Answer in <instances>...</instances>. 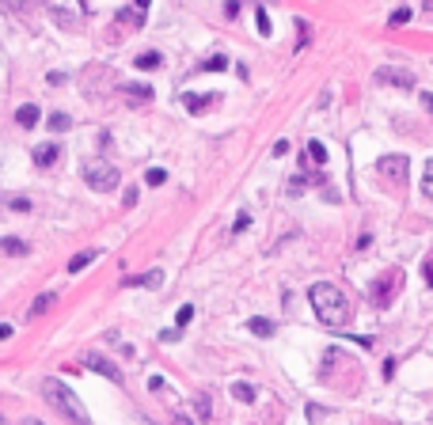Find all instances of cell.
Wrapping results in <instances>:
<instances>
[{"mask_svg": "<svg viewBox=\"0 0 433 425\" xmlns=\"http://www.w3.org/2000/svg\"><path fill=\"white\" fill-rule=\"evenodd\" d=\"M247 224H251V213H239L236 220H232V232H244Z\"/></svg>", "mask_w": 433, "mask_h": 425, "instance_id": "30", "label": "cell"}, {"mask_svg": "<svg viewBox=\"0 0 433 425\" xmlns=\"http://www.w3.org/2000/svg\"><path fill=\"white\" fill-rule=\"evenodd\" d=\"M133 65H137V69H144V72H152V69H160V65H164V58H160V53H141V58L137 61H133Z\"/></svg>", "mask_w": 433, "mask_h": 425, "instance_id": "19", "label": "cell"}, {"mask_svg": "<svg viewBox=\"0 0 433 425\" xmlns=\"http://www.w3.org/2000/svg\"><path fill=\"white\" fill-rule=\"evenodd\" d=\"M141 425H156V422H148V418H141Z\"/></svg>", "mask_w": 433, "mask_h": 425, "instance_id": "40", "label": "cell"}, {"mask_svg": "<svg viewBox=\"0 0 433 425\" xmlns=\"http://www.w3.org/2000/svg\"><path fill=\"white\" fill-rule=\"evenodd\" d=\"M407 171H411L407 156H384V159H380V175H384V179H396V182H403V179H407Z\"/></svg>", "mask_w": 433, "mask_h": 425, "instance_id": "6", "label": "cell"}, {"mask_svg": "<svg viewBox=\"0 0 433 425\" xmlns=\"http://www.w3.org/2000/svg\"><path fill=\"white\" fill-rule=\"evenodd\" d=\"M19 425H46V422H38V418H27V422H19Z\"/></svg>", "mask_w": 433, "mask_h": 425, "instance_id": "39", "label": "cell"}, {"mask_svg": "<svg viewBox=\"0 0 433 425\" xmlns=\"http://www.w3.org/2000/svg\"><path fill=\"white\" fill-rule=\"evenodd\" d=\"M46 125H50L53 133H65L72 122H69V114H61V110H58V114H50V122H46Z\"/></svg>", "mask_w": 433, "mask_h": 425, "instance_id": "21", "label": "cell"}, {"mask_svg": "<svg viewBox=\"0 0 433 425\" xmlns=\"http://www.w3.org/2000/svg\"><path fill=\"white\" fill-rule=\"evenodd\" d=\"M376 84H391V87H403V92H414V76L407 69H376Z\"/></svg>", "mask_w": 433, "mask_h": 425, "instance_id": "5", "label": "cell"}, {"mask_svg": "<svg viewBox=\"0 0 433 425\" xmlns=\"http://www.w3.org/2000/svg\"><path fill=\"white\" fill-rule=\"evenodd\" d=\"M8 209H15V213H31V202H27V198H12V202H8Z\"/></svg>", "mask_w": 433, "mask_h": 425, "instance_id": "28", "label": "cell"}, {"mask_svg": "<svg viewBox=\"0 0 433 425\" xmlns=\"http://www.w3.org/2000/svg\"><path fill=\"white\" fill-rule=\"evenodd\" d=\"M255 27H259V35H274V31H270V15H266V8H255Z\"/></svg>", "mask_w": 433, "mask_h": 425, "instance_id": "20", "label": "cell"}, {"mask_svg": "<svg viewBox=\"0 0 433 425\" xmlns=\"http://www.w3.org/2000/svg\"><path fill=\"white\" fill-rule=\"evenodd\" d=\"M422 107H426L430 114H433V92H422Z\"/></svg>", "mask_w": 433, "mask_h": 425, "instance_id": "34", "label": "cell"}, {"mask_svg": "<svg viewBox=\"0 0 433 425\" xmlns=\"http://www.w3.org/2000/svg\"><path fill=\"white\" fill-rule=\"evenodd\" d=\"M247 331L259 334V338H270V334H274V323H270V319H247Z\"/></svg>", "mask_w": 433, "mask_h": 425, "instance_id": "15", "label": "cell"}, {"mask_svg": "<svg viewBox=\"0 0 433 425\" xmlns=\"http://www.w3.org/2000/svg\"><path fill=\"white\" fill-rule=\"evenodd\" d=\"M122 285H130V288H160L164 285V270H148V274H137V277H122Z\"/></svg>", "mask_w": 433, "mask_h": 425, "instance_id": "7", "label": "cell"}, {"mask_svg": "<svg viewBox=\"0 0 433 425\" xmlns=\"http://www.w3.org/2000/svg\"><path fill=\"white\" fill-rule=\"evenodd\" d=\"M122 92L130 95L133 103H144V99H152V87H148V84H126Z\"/></svg>", "mask_w": 433, "mask_h": 425, "instance_id": "16", "label": "cell"}, {"mask_svg": "<svg viewBox=\"0 0 433 425\" xmlns=\"http://www.w3.org/2000/svg\"><path fill=\"white\" fill-rule=\"evenodd\" d=\"M213 99H216V92H202V95H187L182 103H187V110H190V114H202V110L210 107Z\"/></svg>", "mask_w": 433, "mask_h": 425, "instance_id": "11", "label": "cell"}, {"mask_svg": "<svg viewBox=\"0 0 433 425\" xmlns=\"http://www.w3.org/2000/svg\"><path fill=\"white\" fill-rule=\"evenodd\" d=\"M232 395H236L239 403H251V399H255V388H251V383H236V388H232Z\"/></svg>", "mask_w": 433, "mask_h": 425, "instance_id": "23", "label": "cell"}, {"mask_svg": "<svg viewBox=\"0 0 433 425\" xmlns=\"http://www.w3.org/2000/svg\"><path fill=\"white\" fill-rule=\"evenodd\" d=\"M0 251L4 254H15V259H23V254L31 251L27 243H23V239H15V236H8V239H0Z\"/></svg>", "mask_w": 433, "mask_h": 425, "instance_id": "13", "label": "cell"}, {"mask_svg": "<svg viewBox=\"0 0 433 425\" xmlns=\"http://www.w3.org/2000/svg\"><path fill=\"white\" fill-rule=\"evenodd\" d=\"M391 376H396V361L388 357V361H384V380H391Z\"/></svg>", "mask_w": 433, "mask_h": 425, "instance_id": "31", "label": "cell"}, {"mask_svg": "<svg viewBox=\"0 0 433 425\" xmlns=\"http://www.w3.org/2000/svg\"><path fill=\"white\" fill-rule=\"evenodd\" d=\"M95 262V251H80V254H72V262H69V274H80L84 266H92Z\"/></svg>", "mask_w": 433, "mask_h": 425, "instance_id": "17", "label": "cell"}, {"mask_svg": "<svg viewBox=\"0 0 433 425\" xmlns=\"http://www.w3.org/2000/svg\"><path fill=\"white\" fill-rule=\"evenodd\" d=\"M422 194L433 198V159L426 164V171H422Z\"/></svg>", "mask_w": 433, "mask_h": 425, "instance_id": "25", "label": "cell"}, {"mask_svg": "<svg viewBox=\"0 0 433 425\" xmlns=\"http://www.w3.org/2000/svg\"><path fill=\"white\" fill-rule=\"evenodd\" d=\"M160 338H164V342H175V338H179V331H175V327H167V331H160Z\"/></svg>", "mask_w": 433, "mask_h": 425, "instance_id": "33", "label": "cell"}, {"mask_svg": "<svg viewBox=\"0 0 433 425\" xmlns=\"http://www.w3.org/2000/svg\"><path fill=\"white\" fill-rule=\"evenodd\" d=\"M289 182H293V187H289V194H300V190H304V175H296V179H289ZM308 182H312V187H319V182H327V179L319 175V179H308Z\"/></svg>", "mask_w": 433, "mask_h": 425, "instance_id": "24", "label": "cell"}, {"mask_svg": "<svg viewBox=\"0 0 433 425\" xmlns=\"http://www.w3.org/2000/svg\"><path fill=\"white\" fill-rule=\"evenodd\" d=\"M194 406H198V414H202V418H210V395H198Z\"/></svg>", "mask_w": 433, "mask_h": 425, "instance_id": "29", "label": "cell"}, {"mask_svg": "<svg viewBox=\"0 0 433 425\" xmlns=\"http://www.w3.org/2000/svg\"><path fill=\"white\" fill-rule=\"evenodd\" d=\"M308 300H312V311L319 315L323 327H334V331H339V327L350 323V300H346V293H342L339 285H327V281L312 285Z\"/></svg>", "mask_w": 433, "mask_h": 425, "instance_id": "1", "label": "cell"}, {"mask_svg": "<svg viewBox=\"0 0 433 425\" xmlns=\"http://www.w3.org/2000/svg\"><path fill=\"white\" fill-rule=\"evenodd\" d=\"M190 319H194V308H190V304H182V308L175 311V323H179V327H187Z\"/></svg>", "mask_w": 433, "mask_h": 425, "instance_id": "27", "label": "cell"}, {"mask_svg": "<svg viewBox=\"0 0 433 425\" xmlns=\"http://www.w3.org/2000/svg\"><path fill=\"white\" fill-rule=\"evenodd\" d=\"M8 338H12V327H8V323H0V342H8Z\"/></svg>", "mask_w": 433, "mask_h": 425, "instance_id": "35", "label": "cell"}, {"mask_svg": "<svg viewBox=\"0 0 433 425\" xmlns=\"http://www.w3.org/2000/svg\"><path fill=\"white\" fill-rule=\"evenodd\" d=\"M84 182L92 190H99V194H107V190H114L118 182H122V175H118V167L107 164V159H92V164L84 167Z\"/></svg>", "mask_w": 433, "mask_h": 425, "instance_id": "3", "label": "cell"}, {"mask_svg": "<svg viewBox=\"0 0 433 425\" xmlns=\"http://www.w3.org/2000/svg\"><path fill=\"white\" fill-rule=\"evenodd\" d=\"M327 164V148H323V141H308V148H304V164Z\"/></svg>", "mask_w": 433, "mask_h": 425, "instance_id": "14", "label": "cell"}, {"mask_svg": "<svg viewBox=\"0 0 433 425\" xmlns=\"http://www.w3.org/2000/svg\"><path fill=\"white\" fill-rule=\"evenodd\" d=\"M38 122H42V110H38L35 103H23V107L15 110V125H23V130H35Z\"/></svg>", "mask_w": 433, "mask_h": 425, "instance_id": "8", "label": "cell"}, {"mask_svg": "<svg viewBox=\"0 0 433 425\" xmlns=\"http://www.w3.org/2000/svg\"><path fill=\"white\" fill-rule=\"evenodd\" d=\"M396 285H403V274H399V270H388V274H384L380 281L373 285V300L380 304V308H388V304H391V293H396Z\"/></svg>", "mask_w": 433, "mask_h": 425, "instance_id": "4", "label": "cell"}, {"mask_svg": "<svg viewBox=\"0 0 433 425\" xmlns=\"http://www.w3.org/2000/svg\"><path fill=\"white\" fill-rule=\"evenodd\" d=\"M42 399L53 406V410L61 414L65 422H72V425H92V418H87V410H84V403L76 399V391L72 388H65L61 380H42Z\"/></svg>", "mask_w": 433, "mask_h": 425, "instance_id": "2", "label": "cell"}, {"mask_svg": "<svg viewBox=\"0 0 433 425\" xmlns=\"http://www.w3.org/2000/svg\"><path fill=\"white\" fill-rule=\"evenodd\" d=\"M407 19H411V8H396V12L388 15V23H391V27H399V23H407Z\"/></svg>", "mask_w": 433, "mask_h": 425, "instance_id": "26", "label": "cell"}, {"mask_svg": "<svg viewBox=\"0 0 433 425\" xmlns=\"http://www.w3.org/2000/svg\"><path fill=\"white\" fill-rule=\"evenodd\" d=\"M175 425H194L190 418H182V414H175Z\"/></svg>", "mask_w": 433, "mask_h": 425, "instance_id": "38", "label": "cell"}, {"mask_svg": "<svg viewBox=\"0 0 433 425\" xmlns=\"http://www.w3.org/2000/svg\"><path fill=\"white\" fill-rule=\"evenodd\" d=\"M198 69H202V72H224V69H228V58H224V53H213V58H205Z\"/></svg>", "mask_w": 433, "mask_h": 425, "instance_id": "18", "label": "cell"}, {"mask_svg": "<svg viewBox=\"0 0 433 425\" xmlns=\"http://www.w3.org/2000/svg\"><path fill=\"white\" fill-rule=\"evenodd\" d=\"M84 365L92 368V372H99V376H107V380H114V383L122 380V372H118V368L110 365L107 357H95V354H92V357H84Z\"/></svg>", "mask_w": 433, "mask_h": 425, "instance_id": "9", "label": "cell"}, {"mask_svg": "<svg viewBox=\"0 0 433 425\" xmlns=\"http://www.w3.org/2000/svg\"><path fill=\"white\" fill-rule=\"evenodd\" d=\"M426 285L433 288V266H430V262H426Z\"/></svg>", "mask_w": 433, "mask_h": 425, "instance_id": "37", "label": "cell"}, {"mask_svg": "<svg viewBox=\"0 0 433 425\" xmlns=\"http://www.w3.org/2000/svg\"><path fill=\"white\" fill-rule=\"evenodd\" d=\"M53 304H58V296H53V293H42V296H38V300L27 308V319H35V315H46V311H50Z\"/></svg>", "mask_w": 433, "mask_h": 425, "instance_id": "12", "label": "cell"}, {"mask_svg": "<svg viewBox=\"0 0 433 425\" xmlns=\"http://www.w3.org/2000/svg\"><path fill=\"white\" fill-rule=\"evenodd\" d=\"M144 182H148V187H164V182H167V171H164V167H152V171L144 175Z\"/></svg>", "mask_w": 433, "mask_h": 425, "instance_id": "22", "label": "cell"}, {"mask_svg": "<svg viewBox=\"0 0 433 425\" xmlns=\"http://www.w3.org/2000/svg\"><path fill=\"white\" fill-rule=\"evenodd\" d=\"M430 8H433V0H426V12H430Z\"/></svg>", "mask_w": 433, "mask_h": 425, "instance_id": "41", "label": "cell"}, {"mask_svg": "<svg viewBox=\"0 0 433 425\" xmlns=\"http://www.w3.org/2000/svg\"><path fill=\"white\" fill-rule=\"evenodd\" d=\"M224 15H228V19H236V15H239V4H236V0H228V8H224Z\"/></svg>", "mask_w": 433, "mask_h": 425, "instance_id": "32", "label": "cell"}, {"mask_svg": "<svg viewBox=\"0 0 433 425\" xmlns=\"http://www.w3.org/2000/svg\"><path fill=\"white\" fill-rule=\"evenodd\" d=\"M31 156H35V167H53V164H58V156H61V148H58V144H38Z\"/></svg>", "mask_w": 433, "mask_h": 425, "instance_id": "10", "label": "cell"}, {"mask_svg": "<svg viewBox=\"0 0 433 425\" xmlns=\"http://www.w3.org/2000/svg\"><path fill=\"white\" fill-rule=\"evenodd\" d=\"M148 4H152V0H133V8H137V12H148Z\"/></svg>", "mask_w": 433, "mask_h": 425, "instance_id": "36", "label": "cell"}]
</instances>
